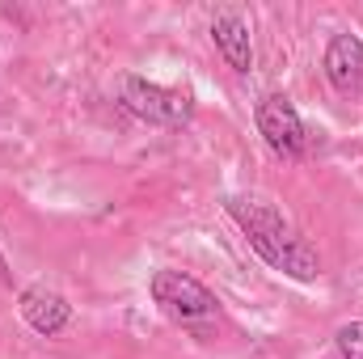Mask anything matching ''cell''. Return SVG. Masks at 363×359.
Here are the masks:
<instances>
[{
  "instance_id": "9",
  "label": "cell",
  "mask_w": 363,
  "mask_h": 359,
  "mask_svg": "<svg viewBox=\"0 0 363 359\" xmlns=\"http://www.w3.org/2000/svg\"><path fill=\"white\" fill-rule=\"evenodd\" d=\"M0 270H4V263H0Z\"/></svg>"
},
{
  "instance_id": "4",
  "label": "cell",
  "mask_w": 363,
  "mask_h": 359,
  "mask_svg": "<svg viewBox=\"0 0 363 359\" xmlns=\"http://www.w3.org/2000/svg\"><path fill=\"white\" fill-rule=\"evenodd\" d=\"M254 123H258L262 144L279 161H300L308 153V127L287 93H262L254 106Z\"/></svg>"
},
{
  "instance_id": "1",
  "label": "cell",
  "mask_w": 363,
  "mask_h": 359,
  "mask_svg": "<svg viewBox=\"0 0 363 359\" xmlns=\"http://www.w3.org/2000/svg\"><path fill=\"white\" fill-rule=\"evenodd\" d=\"M224 211L228 220L245 233L250 250L267 263L271 270L296 279V283H313L321 275V254L308 245V237L274 207L258 194H228L224 199Z\"/></svg>"
},
{
  "instance_id": "2",
  "label": "cell",
  "mask_w": 363,
  "mask_h": 359,
  "mask_svg": "<svg viewBox=\"0 0 363 359\" xmlns=\"http://www.w3.org/2000/svg\"><path fill=\"white\" fill-rule=\"evenodd\" d=\"M118 106L131 118H140L148 127H165V131H182L194 118V93L157 85L148 77H123L118 81Z\"/></svg>"
},
{
  "instance_id": "8",
  "label": "cell",
  "mask_w": 363,
  "mask_h": 359,
  "mask_svg": "<svg viewBox=\"0 0 363 359\" xmlns=\"http://www.w3.org/2000/svg\"><path fill=\"white\" fill-rule=\"evenodd\" d=\"M334 347L342 359H363V321H347L334 334Z\"/></svg>"
},
{
  "instance_id": "7",
  "label": "cell",
  "mask_w": 363,
  "mask_h": 359,
  "mask_svg": "<svg viewBox=\"0 0 363 359\" xmlns=\"http://www.w3.org/2000/svg\"><path fill=\"white\" fill-rule=\"evenodd\" d=\"M211 43H216V51L224 55V64L233 68V72H250L254 68V38H250V21L237 13V9H220L216 17H211Z\"/></svg>"
},
{
  "instance_id": "5",
  "label": "cell",
  "mask_w": 363,
  "mask_h": 359,
  "mask_svg": "<svg viewBox=\"0 0 363 359\" xmlns=\"http://www.w3.org/2000/svg\"><path fill=\"white\" fill-rule=\"evenodd\" d=\"M17 313H21V321H26L34 334H43V338H55V334H64V330L72 326V304H68V296H60L55 287H43V283L26 287V292L17 296Z\"/></svg>"
},
{
  "instance_id": "3",
  "label": "cell",
  "mask_w": 363,
  "mask_h": 359,
  "mask_svg": "<svg viewBox=\"0 0 363 359\" xmlns=\"http://www.w3.org/2000/svg\"><path fill=\"white\" fill-rule=\"evenodd\" d=\"M148 292H152V304L169 317V321H178V326H199V321H207V317H216L220 313V300H216V292L203 283V279H194V275H186V270H174V267H161L152 270V279H148Z\"/></svg>"
},
{
  "instance_id": "6",
  "label": "cell",
  "mask_w": 363,
  "mask_h": 359,
  "mask_svg": "<svg viewBox=\"0 0 363 359\" xmlns=\"http://www.w3.org/2000/svg\"><path fill=\"white\" fill-rule=\"evenodd\" d=\"M321 72L342 97L363 89V38L359 34H334L321 55Z\"/></svg>"
}]
</instances>
